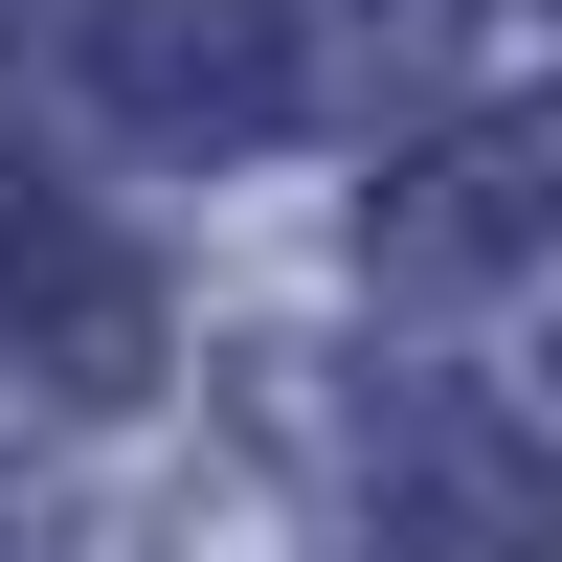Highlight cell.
Returning <instances> with one entry per match:
<instances>
[{"label":"cell","instance_id":"6da1fadb","mask_svg":"<svg viewBox=\"0 0 562 562\" xmlns=\"http://www.w3.org/2000/svg\"><path fill=\"white\" fill-rule=\"evenodd\" d=\"M540 248H562V113L540 90L450 113L428 158L360 203V270H383V293H495V270H540Z\"/></svg>","mask_w":562,"mask_h":562},{"label":"cell","instance_id":"7a4b0ae2","mask_svg":"<svg viewBox=\"0 0 562 562\" xmlns=\"http://www.w3.org/2000/svg\"><path fill=\"white\" fill-rule=\"evenodd\" d=\"M383 473H405V540L428 562H562V473L495 428V405H405Z\"/></svg>","mask_w":562,"mask_h":562},{"label":"cell","instance_id":"3957f363","mask_svg":"<svg viewBox=\"0 0 562 562\" xmlns=\"http://www.w3.org/2000/svg\"><path fill=\"white\" fill-rule=\"evenodd\" d=\"M0 293H23V338L68 360L90 405L158 383V293H135V248H90V225H0Z\"/></svg>","mask_w":562,"mask_h":562}]
</instances>
